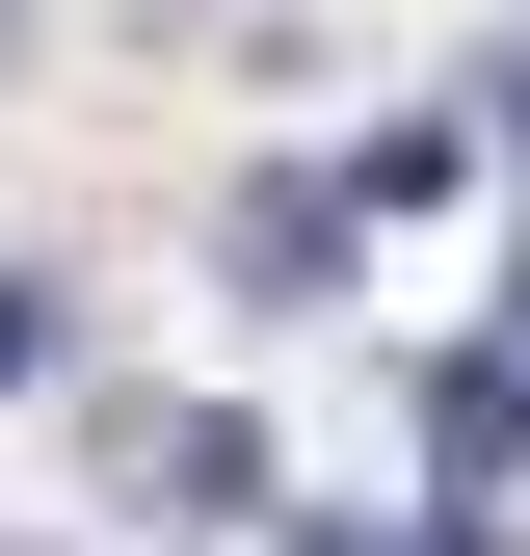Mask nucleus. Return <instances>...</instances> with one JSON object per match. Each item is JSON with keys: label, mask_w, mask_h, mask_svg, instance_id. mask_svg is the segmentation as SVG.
<instances>
[{"label": "nucleus", "mask_w": 530, "mask_h": 556, "mask_svg": "<svg viewBox=\"0 0 530 556\" xmlns=\"http://www.w3.org/2000/svg\"><path fill=\"white\" fill-rule=\"evenodd\" d=\"M425 477H451V504L530 477V371H504V344H451V371H425Z\"/></svg>", "instance_id": "nucleus-1"}, {"label": "nucleus", "mask_w": 530, "mask_h": 556, "mask_svg": "<svg viewBox=\"0 0 530 556\" xmlns=\"http://www.w3.org/2000/svg\"><path fill=\"white\" fill-rule=\"evenodd\" d=\"M345 239H371V186H265V213H239V292H345Z\"/></svg>", "instance_id": "nucleus-2"}, {"label": "nucleus", "mask_w": 530, "mask_h": 556, "mask_svg": "<svg viewBox=\"0 0 530 556\" xmlns=\"http://www.w3.org/2000/svg\"><path fill=\"white\" fill-rule=\"evenodd\" d=\"M27 371H53V292H0V397H27Z\"/></svg>", "instance_id": "nucleus-3"}, {"label": "nucleus", "mask_w": 530, "mask_h": 556, "mask_svg": "<svg viewBox=\"0 0 530 556\" xmlns=\"http://www.w3.org/2000/svg\"><path fill=\"white\" fill-rule=\"evenodd\" d=\"M478 344H504V371H530V239H504V318H478Z\"/></svg>", "instance_id": "nucleus-4"}, {"label": "nucleus", "mask_w": 530, "mask_h": 556, "mask_svg": "<svg viewBox=\"0 0 530 556\" xmlns=\"http://www.w3.org/2000/svg\"><path fill=\"white\" fill-rule=\"evenodd\" d=\"M478 132H530V53H504V106H478Z\"/></svg>", "instance_id": "nucleus-5"}, {"label": "nucleus", "mask_w": 530, "mask_h": 556, "mask_svg": "<svg viewBox=\"0 0 530 556\" xmlns=\"http://www.w3.org/2000/svg\"><path fill=\"white\" fill-rule=\"evenodd\" d=\"M292 556H371V530H292Z\"/></svg>", "instance_id": "nucleus-6"}]
</instances>
